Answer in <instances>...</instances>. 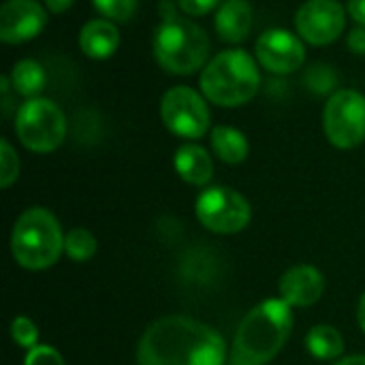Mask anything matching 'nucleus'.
<instances>
[{
    "label": "nucleus",
    "instance_id": "f257e3e1",
    "mask_svg": "<svg viewBox=\"0 0 365 365\" xmlns=\"http://www.w3.org/2000/svg\"><path fill=\"white\" fill-rule=\"evenodd\" d=\"M137 359L139 365H222L225 342L199 321L167 317L145 329Z\"/></svg>",
    "mask_w": 365,
    "mask_h": 365
},
{
    "label": "nucleus",
    "instance_id": "f03ea898",
    "mask_svg": "<svg viewBox=\"0 0 365 365\" xmlns=\"http://www.w3.org/2000/svg\"><path fill=\"white\" fill-rule=\"evenodd\" d=\"M293 329L287 302L269 299L252 308L242 321L229 365H265L278 355Z\"/></svg>",
    "mask_w": 365,
    "mask_h": 365
},
{
    "label": "nucleus",
    "instance_id": "7ed1b4c3",
    "mask_svg": "<svg viewBox=\"0 0 365 365\" xmlns=\"http://www.w3.org/2000/svg\"><path fill=\"white\" fill-rule=\"evenodd\" d=\"M199 86L203 96L220 107H240L250 103L261 86L257 60L244 49L216 53L201 71Z\"/></svg>",
    "mask_w": 365,
    "mask_h": 365
},
{
    "label": "nucleus",
    "instance_id": "20e7f679",
    "mask_svg": "<svg viewBox=\"0 0 365 365\" xmlns=\"http://www.w3.org/2000/svg\"><path fill=\"white\" fill-rule=\"evenodd\" d=\"M152 51L163 71L171 75H192L203 71L210 56L205 30L188 17L175 15L163 19L152 38Z\"/></svg>",
    "mask_w": 365,
    "mask_h": 365
},
{
    "label": "nucleus",
    "instance_id": "39448f33",
    "mask_svg": "<svg viewBox=\"0 0 365 365\" xmlns=\"http://www.w3.org/2000/svg\"><path fill=\"white\" fill-rule=\"evenodd\" d=\"M64 248V237L58 220L43 207L26 210L13 229L11 252L13 259L26 269L51 267Z\"/></svg>",
    "mask_w": 365,
    "mask_h": 365
},
{
    "label": "nucleus",
    "instance_id": "423d86ee",
    "mask_svg": "<svg viewBox=\"0 0 365 365\" xmlns=\"http://www.w3.org/2000/svg\"><path fill=\"white\" fill-rule=\"evenodd\" d=\"M15 133L24 148L36 154H47L64 141L66 118L49 98H26L15 115Z\"/></svg>",
    "mask_w": 365,
    "mask_h": 365
},
{
    "label": "nucleus",
    "instance_id": "0eeeda50",
    "mask_svg": "<svg viewBox=\"0 0 365 365\" xmlns=\"http://www.w3.org/2000/svg\"><path fill=\"white\" fill-rule=\"evenodd\" d=\"M323 128L331 145L353 150L365 141V94L359 90H338L323 109Z\"/></svg>",
    "mask_w": 365,
    "mask_h": 365
},
{
    "label": "nucleus",
    "instance_id": "6e6552de",
    "mask_svg": "<svg viewBox=\"0 0 365 365\" xmlns=\"http://www.w3.org/2000/svg\"><path fill=\"white\" fill-rule=\"evenodd\" d=\"M160 118L167 130L184 139H201L210 130L207 103L188 86H173L165 92L160 101Z\"/></svg>",
    "mask_w": 365,
    "mask_h": 365
},
{
    "label": "nucleus",
    "instance_id": "1a4fd4ad",
    "mask_svg": "<svg viewBox=\"0 0 365 365\" xmlns=\"http://www.w3.org/2000/svg\"><path fill=\"white\" fill-rule=\"evenodd\" d=\"M197 218L205 229L229 235L250 222V205L237 190L214 186L197 199Z\"/></svg>",
    "mask_w": 365,
    "mask_h": 365
},
{
    "label": "nucleus",
    "instance_id": "9d476101",
    "mask_svg": "<svg viewBox=\"0 0 365 365\" xmlns=\"http://www.w3.org/2000/svg\"><path fill=\"white\" fill-rule=\"evenodd\" d=\"M346 26V11L338 0H308L295 13V28L310 45H329L340 38Z\"/></svg>",
    "mask_w": 365,
    "mask_h": 365
},
{
    "label": "nucleus",
    "instance_id": "9b49d317",
    "mask_svg": "<svg viewBox=\"0 0 365 365\" xmlns=\"http://www.w3.org/2000/svg\"><path fill=\"white\" fill-rule=\"evenodd\" d=\"M257 62L274 73V75H289L304 66L306 62V47L304 38L293 34L287 28H269L257 38Z\"/></svg>",
    "mask_w": 365,
    "mask_h": 365
},
{
    "label": "nucleus",
    "instance_id": "f8f14e48",
    "mask_svg": "<svg viewBox=\"0 0 365 365\" xmlns=\"http://www.w3.org/2000/svg\"><path fill=\"white\" fill-rule=\"evenodd\" d=\"M47 9L36 0H6L0 6V41L6 45L26 43L43 32Z\"/></svg>",
    "mask_w": 365,
    "mask_h": 365
},
{
    "label": "nucleus",
    "instance_id": "ddd939ff",
    "mask_svg": "<svg viewBox=\"0 0 365 365\" xmlns=\"http://www.w3.org/2000/svg\"><path fill=\"white\" fill-rule=\"evenodd\" d=\"M323 291H325V280L321 272L312 265L291 267L280 280V295L282 302H287L289 306H297V308L312 306L321 299Z\"/></svg>",
    "mask_w": 365,
    "mask_h": 365
},
{
    "label": "nucleus",
    "instance_id": "4468645a",
    "mask_svg": "<svg viewBox=\"0 0 365 365\" xmlns=\"http://www.w3.org/2000/svg\"><path fill=\"white\" fill-rule=\"evenodd\" d=\"M255 15L248 0H222L216 9L214 26L225 43H242L250 34Z\"/></svg>",
    "mask_w": 365,
    "mask_h": 365
},
{
    "label": "nucleus",
    "instance_id": "2eb2a0df",
    "mask_svg": "<svg viewBox=\"0 0 365 365\" xmlns=\"http://www.w3.org/2000/svg\"><path fill=\"white\" fill-rule=\"evenodd\" d=\"M79 47L88 58L107 60L120 47V32L118 26L105 17H96L83 24L79 32Z\"/></svg>",
    "mask_w": 365,
    "mask_h": 365
},
{
    "label": "nucleus",
    "instance_id": "dca6fc26",
    "mask_svg": "<svg viewBox=\"0 0 365 365\" xmlns=\"http://www.w3.org/2000/svg\"><path fill=\"white\" fill-rule=\"evenodd\" d=\"M173 165H175V171L180 173V178L192 186H205L214 175V163H212L210 154L205 152V148L195 145V143L182 145L175 152Z\"/></svg>",
    "mask_w": 365,
    "mask_h": 365
},
{
    "label": "nucleus",
    "instance_id": "f3484780",
    "mask_svg": "<svg viewBox=\"0 0 365 365\" xmlns=\"http://www.w3.org/2000/svg\"><path fill=\"white\" fill-rule=\"evenodd\" d=\"M212 150L227 165H240L248 156V139L242 130L233 126H216L210 135Z\"/></svg>",
    "mask_w": 365,
    "mask_h": 365
},
{
    "label": "nucleus",
    "instance_id": "a211bd4d",
    "mask_svg": "<svg viewBox=\"0 0 365 365\" xmlns=\"http://www.w3.org/2000/svg\"><path fill=\"white\" fill-rule=\"evenodd\" d=\"M9 81L17 94L26 96V98H36L45 90L47 73L36 60L24 58V60L13 64V68L9 73Z\"/></svg>",
    "mask_w": 365,
    "mask_h": 365
},
{
    "label": "nucleus",
    "instance_id": "6ab92c4d",
    "mask_svg": "<svg viewBox=\"0 0 365 365\" xmlns=\"http://www.w3.org/2000/svg\"><path fill=\"white\" fill-rule=\"evenodd\" d=\"M306 346L317 359H336L344 351V340L336 327L317 325L306 336Z\"/></svg>",
    "mask_w": 365,
    "mask_h": 365
},
{
    "label": "nucleus",
    "instance_id": "aec40b11",
    "mask_svg": "<svg viewBox=\"0 0 365 365\" xmlns=\"http://www.w3.org/2000/svg\"><path fill=\"white\" fill-rule=\"evenodd\" d=\"M64 250L73 261H88L96 252V237L88 229L77 227L64 237Z\"/></svg>",
    "mask_w": 365,
    "mask_h": 365
},
{
    "label": "nucleus",
    "instance_id": "412c9836",
    "mask_svg": "<svg viewBox=\"0 0 365 365\" xmlns=\"http://www.w3.org/2000/svg\"><path fill=\"white\" fill-rule=\"evenodd\" d=\"M94 9L113 24L128 21L137 11V0H92Z\"/></svg>",
    "mask_w": 365,
    "mask_h": 365
},
{
    "label": "nucleus",
    "instance_id": "4be33fe9",
    "mask_svg": "<svg viewBox=\"0 0 365 365\" xmlns=\"http://www.w3.org/2000/svg\"><path fill=\"white\" fill-rule=\"evenodd\" d=\"M19 175V158L6 139L0 141V186L9 188Z\"/></svg>",
    "mask_w": 365,
    "mask_h": 365
},
{
    "label": "nucleus",
    "instance_id": "5701e85b",
    "mask_svg": "<svg viewBox=\"0 0 365 365\" xmlns=\"http://www.w3.org/2000/svg\"><path fill=\"white\" fill-rule=\"evenodd\" d=\"M11 336L13 340L24 346V349H34L36 346V338H38V331H36V325L26 319V317H17L13 323H11Z\"/></svg>",
    "mask_w": 365,
    "mask_h": 365
},
{
    "label": "nucleus",
    "instance_id": "b1692460",
    "mask_svg": "<svg viewBox=\"0 0 365 365\" xmlns=\"http://www.w3.org/2000/svg\"><path fill=\"white\" fill-rule=\"evenodd\" d=\"M306 81L314 92H329L336 86V73L325 64H314L306 75Z\"/></svg>",
    "mask_w": 365,
    "mask_h": 365
},
{
    "label": "nucleus",
    "instance_id": "393cba45",
    "mask_svg": "<svg viewBox=\"0 0 365 365\" xmlns=\"http://www.w3.org/2000/svg\"><path fill=\"white\" fill-rule=\"evenodd\" d=\"M26 365H64V359L51 346H34L26 357Z\"/></svg>",
    "mask_w": 365,
    "mask_h": 365
},
{
    "label": "nucleus",
    "instance_id": "a878e982",
    "mask_svg": "<svg viewBox=\"0 0 365 365\" xmlns=\"http://www.w3.org/2000/svg\"><path fill=\"white\" fill-rule=\"evenodd\" d=\"M222 0H178V6L188 17H201L214 9H218Z\"/></svg>",
    "mask_w": 365,
    "mask_h": 365
},
{
    "label": "nucleus",
    "instance_id": "bb28decb",
    "mask_svg": "<svg viewBox=\"0 0 365 365\" xmlns=\"http://www.w3.org/2000/svg\"><path fill=\"white\" fill-rule=\"evenodd\" d=\"M349 49L353 53H365V28L364 26H357L351 34H349Z\"/></svg>",
    "mask_w": 365,
    "mask_h": 365
},
{
    "label": "nucleus",
    "instance_id": "cd10ccee",
    "mask_svg": "<svg viewBox=\"0 0 365 365\" xmlns=\"http://www.w3.org/2000/svg\"><path fill=\"white\" fill-rule=\"evenodd\" d=\"M349 15L365 28V0H349V6H346Z\"/></svg>",
    "mask_w": 365,
    "mask_h": 365
},
{
    "label": "nucleus",
    "instance_id": "c85d7f7f",
    "mask_svg": "<svg viewBox=\"0 0 365 365\" xmlns=\"http://www.w3.org/2000/svg\"><path fill=\"white\" fill-rule=\"evenodd\" d=\"M43 2H45V9H47L49 13L60 15V13L68 11V9L73 6V2H75V0H43Z\"/></svg>",
    "mask_w": 365,
    "mask_h": 365
},
{
    "label": "nucleus",
    "instance_id": "c756f323",
    "mask_svg": "<svg viewBox=\"0 0 365 365\" xmlns=\"http://www.w3.org/2000/svg\"><path fill=\"white\" fill-rule=\"evenodd\" d=\"M338 365H365V355H359V357H346V359H342Z\"/></svg>",
    "mask_w": 365,
    "mask_h": 365
},
{
    "label": "nucleus",
    "instance_id": "7c9ffc66",
    "mask_svg": "<svg viewBox=\"0 0 365 365\" xmlns=\"http://www.w3.org/2000/svg\"><path fill=\"white\" fill-rule=\"evenodd\" d=\"M357 317H359V325H361V329L365 331V295L361 297V302H359V312H357Z\"/></svg>",
    "mask_w": 365,
    "mask_h": 365
}]
</instances>
